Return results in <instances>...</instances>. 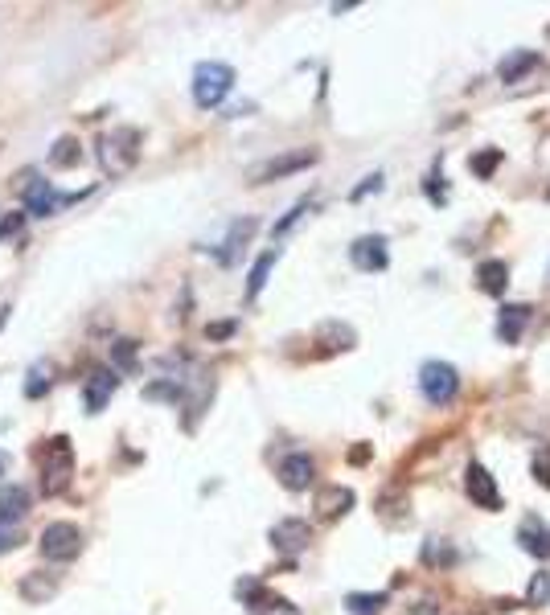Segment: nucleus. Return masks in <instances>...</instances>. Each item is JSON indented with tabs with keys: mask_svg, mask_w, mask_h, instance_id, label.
I'll return each mask as SVG.
<instances>
[{
	"mask_svg": "<svg viewBox=\"0 0 550 615\" xmlns=\"http://www.w3.org/2000/svg\"><path fill=\"white\" fill-rule=\"evenodd\" d=\"M70 467H74L70 439L54 435V439L41 443V492H46V497H57V492L70 484Z\"/></svg>",
	"mask_w": 550,
	"mask_h": 615,
	"instance_id": "2",
	"label": "nucleus"
},
{
	"mask_svg": "<svg viewBox=\"0 0 550 615\" xmlns=\"http://www.w3.org/2000/svg\"><path fill=\"white\" fill-rule=\"evenodd\" d=\"M476 283H481V292H489V295H505L509 267L501 259H484L481 267H476Z\"/></svg>",
	"mask_w": 550,
	"mask_h": 615,
	"instance_id": "18",
	"label": "nucleus"
},
{
	"mask_svg": "<svg viewBox=\"0 0 550 615\" xmlns=\"http://www.w3.org/2000/svg\"><path fill=\"white\" fill-rule=\"evenodd\" d=\"M464 488H468V497H472V505H481V508H497V505H501L497 484H493V476L484 472L481 464H468V472H464Z\"/></svg>",
	"mask_w": 550,
	"mask_h": 615,
	"instance_id": "13",
	"label": "nucleus"
},
{
	"mask_svg": "<svg viewBox=\"0 0 550 615\" xmlns=\"http://www.w3.org/2000/svg\"><path fill=\"white\" fill-rule=\"evenodd\" d=\"M497 164H501V148H489V152L472 156V160H468V169H472L476 177H484V180H489V177H493V169H497Z\"/></svg>",
	"mask_w": 550,
	"mask_h": 615,
	"instance_id": "27",
	"label": "nucleus"
},
{
	"mask_svg": "<svg viewBox=\"0 0 550 615\" xmlns=\"http://www.w3.org/2000/svg\"><path fill=\"white\" fill-rule=\"evenodd\" d=\"M317 508H320V517H328V521H333V517H341V513H349V508H353V492L341 488V484H333V488H325L317 497Z\"/></svg>",
	"mask_w": 550,
	"mask_h": 615,
	"instance_id": "20",
	"label": "nucleus"
},
{
	"mask_svg": "<svg viewBox=\"0 0 550 615\" xmlns=\"http://www.w3.org/2000/svg\"><path fill=\"white\" fill-rule=\"evenodd\" d=\"M534 66H538V54H534V49H514V54L501 57L497 74H501V82H517L525 70H534Z\"/></svg>",
	"mask_w": 550,
	"mask_h": 615,
	"instance_id": "19",
	"label": "nucleus"
},
{
	"mask_svg": "<svg viewBox=\"0 0 550 615\" xmlns=\"http://www.w3.org/2000/svg\"><path fill=\"white\" fill-rule=\"evenodd\" d=\"M29 180H33V185H21V189H25V213H33V218H49L57 205H70L74 201V197H66V193H54V189H49V180L37 177V172H33Z\"/></svg>",
	"mask_w": 550,
	"mask_h": 615,
	"instance_id": "8",
	"label": "nucleus"
},
{
	"mask_svg": "<svg viewBox=\"0 0 550 615\" xmlns=\"http://www.w3.org/2000/svg\"><path fill=\"white\" fill-rule=\"evenodd\" d=\"M5 467H8V459H5V451H0V476H5Z\"/></svg>",
	"mask_w": 550,
	"mask_h": 615,
	"instance_id": "38",
	"label": "nucleus"
},
{
	"mask_svg": "<svg viewBox=\"0 0 550 615\" xmlns=\"http://www.w3.org/2000/svg\"><path fill=\"white\" fill-rule=\"evenodd\" d=\"M275 259H279V251L259 254V262L251 267V279H246V300H254V295L263 292V283H267V275H271V267H275Z\"/></svg>",
	"mask_w": 550,
	"mask_h": 615,
	"instance_id": "21",
	"label": "nucleus"
},
{
	"mask_svg": "<svg viewBox=\"0 0 550 615\" xmlns=\"http://www.w3.org/2000/svg\"><path fill=\"white\" fill-rule=\"evenodd\" d=\"M308 541H312V529H308V521H300V517H284V521L271 525V546L287 558L308 549Z\"/></svg>",
	"mask_w": 550,
	"mask_h": 615,
	"instance_id": "9",
	"label": "nucleus"
},
{
	"mask_svg": "<svg viewBox=\"0 0 550 615\" xmlns=\"http://www.w3.org/2000/svg\"><path fill=\"white\" fill-rule=\"evenodd\" d=\"M5 320H8V308H0V328H5Z\"/></svg>",
	"mask_w": 550,
	"mask_h": 615,
	"instance_id": "39",
	"label": "nucleus"
},
{
	"mask_svg": "<svg viewBox=\"0 0 550 615\" xmlns=\"http://www.w3.org/2000/svg\"><path fill=\"white\" fill-rule=\"evenodd\" d=\"M78 160H82V152H78V144H74L70 136H66V139H57V144H54V152H49V164H57V169H74Z\"/></svg>",
	"mask_w": 550,
	"mask_h": 615,
	"instance_id": "24",
	"label": "nucleus"
},
{
	"mask_svg": "<svg viewBox=\"0 0 550 615\" xmlns=\"http://www.w3.org/2000/svg\"><path fill=\"white\" fill-rule=\"evenodd\" d=\"M140 160V131L136 128H111L99 139V164L107 177H123Z\"/></svg>",
	"mask_w": 550,
	"mask_h": 615,
	"instance_id": "1",
	"label": "nucleus"
},
{
	"mask_svg": "<svg viewBox=\"0 0 550 615\" xmlns=\"http://www.w3.org/2000/svg\"><path fill=\"white\" fill-rule=\"evenodd\" d=\"M49 390V365L41 361L37 369H29V382H25V398H41Z\"/></svg>",
	"mask_w": 550,
	"mask_h": 615,
	"instance_id": "28",
	"label": "nucleus"
},
{
	"mask_svg": "<svg viewBox=\"0 0 550 615\" xmlns=\"http://www.w3.org/2000/svg\"><path fill=\"white\" fill-rule=\"evenodd\" d=\"M29 488L25 484H0V529L16 525L25 513H29Z\"/></svg>",
	"mask_w": 550,
	"mask_h": 615,
	"instance_id": "14",
	"label": "nucleus"
},
{
	"mask_svg": "<svg viewBox=\"0 0 550 615\" xmlns=\"http://www.w3.org/2000/svg\"><path fill=\"white\" fill-rule=\"evenodd\" d=\"M254 230H259V221H254V218H238L234 226H230V234L222 238V246H218V251H213V254H218V262H222V267H230V262H238V254H243L246 238H251Z\"/></svg>",
	"mask_w": 550,
	"mask_h": 615,
	"instance_id": "15",
	"label": "nucleus"
},
{
	"mask_svg": "<svg viewBox=\"0 0 550 615\" xmlns=\"http://www.w3.org/2000/svg\"><path fill=\"white\" fill-rule=\"evenodd\" d=\"M111 361H115V369H123V374H131V369H136V341H128V336H119V341L111 344Z\"/></svg>",
	"mask_w": 550,
	"mask_h": 615,
	"instance_id": "26",
	"label": "nucleus"
},
{
	"mask_svg": "<svg viewBox=\"0 0 550 615\" xmlns=\"http://www.w3.org/2000/svg\"><path fill=\"white\" fill-rule=\"evenodd\" d=\"M349 262H353L358 271H366V275L382 271L386 262H390V254H386V238H382V234H366V238H358V242L349 246Z\"/></svg>",
	"mask_w": 550,
	"mask_h": 615,
	"instance_id": "10",
	"label": "nucleus"
},
{
	"mask_svg": "<svg viewBox=\"0 0 550 615\" xmlns=\"http://www.w3.org/2000/svg\"><path fill=\"white\" fill-rule=\"evenodd\" d=\"M530 472H534V480H538L542 488H550V443H546V447H538V451H534Z\"/></svg>",
	"mask_w": 550,
	"mask_h": 615,
	"instance_id": "31",
	"label": "nucleus"
},
{
	"mask_svg": "<svg viewBox=\"0 0 550 615\" xmlns=\"http://www.w3.org/2000/svg\"><path fill=\"white\" fill-rule=\"evenodd\" d=\"M312 476H317V464H312V456H304V451L284 456V464H279V484H284L287 492H304L312 484Z\"/></svg>",
	"mask_w": 550,
	"mask_h": 615,
	"instance_id": "11",
	"label": "nucleus"
},
{
	"mask_svg": "<svg viewBox=\"0 0 550 615\" xmlns=\"http://www.w3.org/2000/svg\"><path fill=\"white\" fill-rule=\"evenodd\" d=\"M234 595L243 599L246 607H251V615H300V607H296L292 599L271 595V590L263 587L259 579H243V582L234 587Z\"/></svg>",
	"mask_w": 550,
	"mask_h": 615,
	"instance_id": "5",
	"label": "nucleus"
},
{
	"mask_svg": "<svg viewBox=\"0 0 550 615\" xmlns=\"http://www.w3.org/2000/svg\"><path fill=\"white\" fill-rule=\"evenodd\" d=\"M115 385H119V377H115V369H95L90 374V382L82 385V406L90 410V415H99V410L111 402Z\"/></svg>",
	"mask_w": 550,
	"mask_h": 615,
	"instance_id": "12",
	"label": "nucleus"
},
{
	"mask_svg": "<svg viewBox=\"0 0 550 615\" xmlns=\"http://www.w3.org/2000/svg\"><path fill=\"white\" fill-rule=\"evenodd\" d=\"M525 603H534V607H546L550 603V574H534L530 590H525Z\"/></svg>",
	"mask_w": 550,
	"mask_h": 615,
	"instance_id": "30",
	"label": "nucleus"
},
{
	"mask_svg": "<svg viewBox=\"0 0 550 615\" xmlns=\"http://www.w3.org/2000/svg\"><path fill=\"white\" fill-rule=\"evenodd\" d=\"M37 549H41V558H49V562H66V558H74V554L82 549V533H78V525H70V521H54V525H46V529H41Z\"/></svg>",
	"mask_w": 550,
	"mask_h": 615,
	"instance_id": "6",
	"label": "nucleus"
},
{
	"mask_svg": "<svg viewBox=\"0 0 550 615\" xmlns=\"http://www.w3.org/2000/svg\"><path fill=\"white\" fill-rule=\"evenodd\" d=\"M517 541H522L525 554L550 558V529H546V521H538V517H525V521L517 525Z\"/></svg>",
	"mask_w": 550,
	"mask_h": 615,
	"instance_id": "16",
	"label": "nucleus"
},
{
	"mask_svg": "<svg viewBox=\"0 0 550 615\" xmlns=\"http://www.w3.org/2000/svg\"><path fill=\"white\" fill-rule=\"evenodd\" d=\"M230 87H234V70L226 62H202L193 70V103L205 107V111L218 107L230 95Z\"/></svg>",
	"mask_w": 550,
	"mask_h": 615,
	"instance_id": "3",
	"label": "nucleus"
},
{
	"mask_svg": "<svg viewBox=\"0 0 550 615\" xmlns=\"http://www.w3.org/2000/svg\"><path fill=\"white\" fill-rule=\"evenodd\" d=\"M423 562H427V566H435V562L451 566V562H456V549H448L440 538H431V541H427V546H423Z\"/></svg>",
	"mask_w": 550,
	"mask_h": 615,
	"instance_id": "29",
	"label": "nucleus"
},
{
	"mask_svg": "<svg viewBox=\"0 0 550 615\" xmlns=\"http://www.w3.org/2000/svg\"><path fill=\"white\" fill-rule=\"evenodd\" d=\"M16 541H21V538H16V533H13V529H0V549H13V546H16Z\"/></svg>",
	"mask_w": 550,
	"mask_h": 615,
	"instance_id": "37",
	"label": "nucleus"
},
{
	"mask_svg": "<svg viewBox=\"0 0 550 615\" xmlns=\"http://www.w3.org/2000/svg\"><path fill=\"white\" fill-rule=\"evenodd\" d=\"M320 341H333L328 349H353V328H349V324H337V320H328V324L320 328Z\"/></svg>",
	"mask_w": 550,
	"mask_h": 615,
	"instance_id": "25",
	"label": "nucleus"
},
{
	"mask_svg": "<svg viewBox=\"0 0 550 615\" xmlns=\"http://www.w3.org/2000/svg\"><path fill=\"white\" fill-rule=\"evenodd\" d=\"M234 320H222V324H210V328H205V336H210V341H222V336H230V333H234Z\"/></svg>",
	"mask_w": 550,
	"mask_h": 615,
	"instance_id": "35",
	"label": "nucleus"
},
{
	"mask_svg": "<svg viewBox=\"0 0 550 615\" xmlns=\"http://www.w3.org/2000/svg\"><path fill=\"white\" fill-rule=\"evenodd\" d=\"M525 324H530V303H505V308H501V320H497V336L505 344H517Z\"/></svg>",
	"mask_w": 550,
	"mask_h": 615,
	"instance_id": "17",
	"label": "nucleus"
},
{
	"mask_svg": "<svg viewBox=\"0 0 550 615\" xmlns=\"http://www.w3.org/2000/svg\"><path fill=\"white\" fill-rule=\"evenodd\" d=\"M148 402H181V382L177 377H164V382H148L144 385Z\"/></svg>",
	"mask_w": 550,
	"mask_h": 615,
	"instance_id": "23",
	"label": "nucleus"
},
{
	"mask_svg": "<svg viewBox=\"0 0 550 615\" xmlns=\"http://www.w3.org/2000/svg\"><path fill=\"white\" fill-rule=\"evenodd\" d=\"M308 164H317V152H312V148H300V152L275 156V160H267V164H254V169H251V185H263V180H279V177H287V172L308 169Z\"/></svg>",
	"mask_w": 550,
	"mask_h": 615,
	"instance_id": "7",
	"label": "nucleus"
},
{
	"mask_svg": "<svg viewBox=\"0 0 550 615\" xmlns=\"http://www.w3.org/2000/svg\"><path fill=\"white\" fill-rule=\"evenodd\" d=\"M21 221H25V213H13V218H5V221H0V238L16 234V230H21Z\"/></svg>",
	"mask_w": 550,
	"mask_h": 615,
	"instance_id": "36",
	"label": "nucleus"
},
{
	"mask_svg": "<svg viewBox=\"0 0 550 615\" xmlns=\"http://www.w3.org/2000/svg\"><path fill=\"white\" fill-rule=\"evenodd\" d=\"M308 210H312V201H296V205H292V210H287V213H284V218H279V221H275V230H271V234H275V238H279V234H287V230H292V226H296V221H300V218H304V213H308Z\"/></svg>",
	"mask_w": 550,
	"mask_h": 615,
	"instance_id": "32",
	"label": "nucleus"
},
{
	"mask_svg": "<svg viewBox=\"0 0 550 615\" xmlns=\"http://www.w3.org/2000/svg\"><path fill=\"white\" fill-rule=\"evenodd\" d=\"M21 595L25 599H49V595H54V579H49V582H21Z\"/></svg>",
	"mask_w": 550,
	"mask_h": 615,
	"instance_id": "33",
	"label": "nucleus"
},
{
	"mask_svg": "<svg viewBox=\"0 0 550 615\" xmlns=\"http://www.w3.org/2000/svg\"><path fill=\"white\" fill-rule=\"evenodd\" d=\"M345 607H349V615H382L386 595L382 590H378V595H361V590H353V595H345Z\"/></svg>",
	"mask_w": 550,
	"mask_h": 615,
	"instance_id": "22",
	"label": "nucleus"
},
{
	"mask_svg": "<svg viewBox=\"0 0 550 615\" xmlns=\"http://www.w3.org/2000/svg\"><path fill=\"white\" fill-rule=\"evenodd\" d=\"M378 189H382V172H374V177H366L358 189H353L349 197H353V201H361V197H366V193H378Z\"/></svg>",
	"mask_w": 550,
	"mask_h": 615,
	"instance_id": "34",
	"label": "nucleus"
},
{
	"mask_svg": "<svg viewBox=\"0 0 550 615\" xmlns=\"http://www.w3.org/2000/svg\"><path fill=\"white\" fill-rule=\"evenodd\" d=\"M419 390H423V398L431 402V406H448L460 390L456 365H448V361H423V369H419Z\"/></svg>",
	"mask_w": 550,
	"mask_h": 615,
	"instance_id": "4",
	"label": "nucleus"
}]
</instances>
